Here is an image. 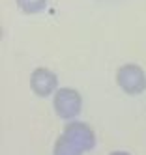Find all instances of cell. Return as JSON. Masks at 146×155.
<instances>
[{
    "instance_id": "cell-2",
    "label": "cell",
    "mask_w": 146,
    "mask_h": 155,
    "mask_svg": "<svg viewBox=\"0 0 146 155\" xmlns=\"http://www.w3.org/2000/svg\"><path fill=\"white\" fill-rule=\"evenodd\" d=\"M83 107V99L73 88H60L54 95V110L64 120L77 118Z\"/></svg>"
},
{
    "instance_id": "cell-5",
    "label": "cell",
    "mask_w": 146,
    "mask_h": 155,
    "mask_svg": "<svg viewBox=\"0 0 146 155\" xmlns=\"http://www.w3.org/2000/svg\"><path fill=\"white\" fill-rule=\"evenodd\" d=\"M83 153H84V150L81 146H77V144L70 137H66L64 133H62V137L56 140L54 151H53V155H83Z\"/></svg>"
},
{
    "instance_id": "cell-3",
    "label": "cell",
    "mask_w": 146,
    "mask_h": 155,
    "mask_svg": "<svg viewBox=\"0 0 146 155\" xmlns=\"http://www.w3.org/2000/svg\"><path fill=\"white\" fill-rule=\"evenodd\" d=\"M30 86H32V92L36 95H41V97H47L51 95L56 86H58V79H56V75L47 69V68H38L36 71L32 73L30 77Z\"/></svg>"
},
{
    "instance_id": "cell-6",
    "label": "cell",
    "mask_w": 146,
    "mask_h": 155,
    "mask_svg": "<svg viewBox=\"0 0 146 155\" xmlns=\"http://www.w3.org/2000/svg\"><path fill=\"white\" fill-rule=\"evenodd\" d=\"M45 4H47V0H17V6L28 15L41 12V9L45 8Z\"/></svg>"
},
{
    "instance_id": "cell-7",
    "label": "cell",
    "mask_w": 146,
    "mask_h": 155,
    "mask_svg": "<svg viewBox=\"0 0 146 155\" xmlns=\"http://www.w3.org/2000/svg\"><path fill=\"white\" fill-rule=\"evenodd\" d=\"M110 155H127V153H124V151H116V153H110Z\"/></svg>"
},
{
    "instance_id": "cell-1",
    "label": "cell",
    "mask_w": 146,
    "mask_h": 155,
    "mask_svg": "<svg viewBox=\"0 0 146 155\" xmlns=\"http://www.w3.org/2000/svg\"><path fill=\"white\" fill-rule=\"evenodd\" d=\"M116 82L126 94L131 95H137L142 94L144 88H146V75L144 71L135 64H127V65H122L116 73Z\"/></svg>"
},
{
    "instance_id": "cell-4",
    "label": "cell",
    "mask_w": 146,
    "mask_h": 155,
    "mask_svg": "<svg viewBox=\"0 0 146 155\" xmlns=\"http://www.w3.org/2000/svg\"><path fill=\"white\" fill-rule=\"evenodd\" d=\"M64 135L70 137L77 146H81L84 151L92 150L96 146V137H94V131L90 129L86 124L83 121H71V124H67L66 129H64Z\"/></svg>"
}]
</instances>
